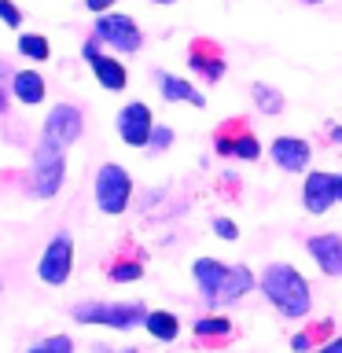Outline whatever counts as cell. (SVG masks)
<instances>
[{
	"label": "cell",
	"mask_w": 342,
	"mask_h": 353,
	"mask_svg": "<svg viewBox=\"0 0 342 353\" xmlns=\"http://www.w3.org/2000/svg\"><path fill=\"white\" fill-rule=\"evenodd\" d=\"M70 272H74V236L70 232H55L37 261V276L48 287H63L70 280Z\"/></svg>",
	"instance_id": "8992f818"
},
{
	"label": "cell",
	"mask_w": 342,
	"mask_h": 353,
	"mask_svg": "<svg viewBox=\"0 0 342 353\" xmlns=\"http://www.w3.org/2000/svg\"><path fill=\"white\" fill-rule=\"evenodd\" d=\"M143 327H148V335L159 339V342H173L181 335V320H177V313H170V309H148Z\"/></svg>",
	"instance_id": "ffe728a7"
},
{
	"label": "cell",
	"mask_w": 342,
	"mask_h": 353,
	"mask_svg": "<svg viewBox=\"0 0 342 353\" xmlns=\"http://www.w3.org/2000/svg\"><path fill=\"white\" fill-rule=\"evenodd\" d=\"M121 353H140V350H137V346H129V350H121Z\"/></svg>",
	"instance_id": "d590c367"
},
{
	"label": "cell",
	"mask_w": 342,
	"mask_h": 353,
	"mask_svg": "<svg viewBox=\"0 0 342 353\" xmlns=\"http://www.w3.org/2000/svg\"><path fill=\"white\" fill-rule=\"evenodd\" d=\"M70 316L77 320V324L132 331V327H143L148 305L143 302H77V305H70Z\"/></svg>",
	"instance_id": "7a4b0ae2"
},
{
	"label": "cell",
	"mask_w": 342,
	"mask_h": 353,
	"mask_svg": "<svg viewBox=\"0 0 342 353\" xmlns=\"http://www.w3.org/2000/svg\"><path fill=\"white\" fill-rule=\"evenodd\" d=\"M328 137L335 140V143H342V125H328Z\"/></svg>",
	"instance_id": "1f68e13d"
},
{
	"label": "cell",
	"mask_w": 342,
	"mask_h": 353,
	"mask_svg": "<svg viewBox=\"0 0 342 353\" xmlns=\"http://www.w3.org/2000/svg\"><path fill=\"white\" fill-rule=\"evenodd\" d=\"M92 37L103 44V48L118 52V55H132L143 48V30L137 26L132 15H121V11H107V15H96Z\"/></svg>",
	"instance_id": "277c9868"
},
{
	"label": "cell",
	"mask_w": 342,
	"mask_h": 353,
	"mask_svg": "<svg viewBox=\"0 0 342 353\" xmlns=\"http://www.w3.org/2000/svg\"><path fill=\"white\" fill-rule=\"evenodd\" d=\"M214 151H217V154H236V159H243V162L261 159V143H258L254 129H250L243 118H232V121H225V125H217V132H214Z\"/></svg>",
	"instance_id": "52a82bcc"
},
{
	"label": "cell",
	"mask_w": 342,
	"mask_h": 353,
	"mask_svg": "<svg viewBox=\"0 0 342 353\" xmlns=\"http://www.w3.org/2000/svg\"><path fill=\"white\" fill-rule=\"evenodd\" d=\"M302 4H324V0H302Z\"/></svg>",
	"instance_id": "e575fe53"
},
{
	"label": "cell",
	"mask_w": 342,
	"mask_h": 353,
	"mask_svg": "<svg viewBox=\"0 0 342 353\" xmlns=\"http://www.w3.org/2000/svg\"><path fill=\"white\" fill-rule=\"evenodd\" d=\"M335 188H339V203H342V173H335Z\"/></svg>",
	"instance_id": "d6a6232c"
},
{
	"label": "cell",
	"mask_w": 342,
	"mask_h": 353,
	"mask_svg": "<svg viewBox=\"0 0 342 353\" xmlns=\"http://www.w3.org/2000/svg\"><path fill=\"white\" fill-rule=\"evenodd\" d=\"M192 276H195V283H199V291H203L206 302L217 305V294H221V283H225V276H228V265L217 261V258H199L192 265Z\"/></svg>",
	"instance_id": "9a60e30c"
},
{
	"label": "cell",
	"mask_w": 342,
	"mask_h": 353,
	"mask_svg": "<svg viewBox=\"0 0 342 353\" xmlns=\"http://www.w3.org/2000/svg\"><path fill=\"white\" fill-rule=\"evenodd\" d=\"M269 154H272V162L280 165V170L305 173L309 159H313V148H309V140H302V137H276L269 143Z\"/></svg>",
	"instance_id": "7c38bea8"
},
{
	"label": "cell",
	"mask_w": 342,
	"mask_h": 353,
	"mask_svg": "<svg viewBox=\"0 0 342 353\" xmlns=\"http://www.w3.org/2000/svg\"><path fill=\"white\" fill-rule=\"evenodd\" d=\"M258 287H261L265 302L272 309H280V316H287V320H302V316H309V309H313L309 280L287 261L265 265V272L258 276Z\"/></svg>",
	"instance_id": "6da1fadb"
},
{
	"label": "cell",
	"mask_w": 342,
	"mask_h": 353,
	"mask_svg": "<svg viewBox=\"0 0 342 353\" xmlns=\"http://www.w3.org/2000/svg\"><path fill=\"white\" fill-rule=\"evenodd\" d=\"M96 52H103V44H99L96 37H88V41L81 44V59L88 63V59H92V55H96Z\"/></svg>",
	"instance_id": "f1b7e54d"
},
{
	"label": "cell",
	"mask_w": 342,
	"mask_h": 353,
	"mask_svg": "<svg viewBox=\"0 0 342 353\" xmlns=\"http://www.w3.org/2000/svg\"><path fill=\"white\" fill-rule=\"evenodd\" d=\"M44 92H48V85H44V77L37 70H15V77H11V99H19V103L26 107H37L44 103Z\"/></svg>",
	"instance_id": "e0dca14e"
},
{
	"label": "cell",
	"mask_w": 342,
	"mask_h": 353,
	"mask_svg": "<svg viewBox=\"0 0 342 353\" xmlns=\"http://www.w3.org/2000/svg\"><path fill=\"white\" fill-rule=\"evenodd\" d=\"M305 250L313 254L324 276H342V236L339 232H320V236L305 239Z\"/></svg>",
	"instance_id": "4fadbf2b"
},
{
	"label": "cell",
	"mask_w": 342,
	"mask_h": 353,
	"mask_svg": "<svg viewBox=\"0 0 342 353\" xmlns=\"http://www.w3.org/2000/svg\"><path fill=\"white\" fill-rule=\"evenodd\" d=\"M0 22H4V26H11V30H19V26H22V11H19V4H11V0H0Z\"/></svg>",
	"instance_id": "4316f807"
},
{
	"label": "cell",
	"mask_w": 342,
	"mask_h": 353,
	"mask_svg": "<svg viewBox=\"0 0 342 353\" xmlns=\"http://www.w3.org/2000/svg\"><path fill=\"white\" fill-rule=\"evenodd\" d=\"M195 339L199 342H206V346H221V342H228L232 335H236V327H232V320L228 316H221V313H206V316H199L195 324Z\"/></svg>",
	"instance_id": "ac0fdd59"
},
{
	"label": "cell",
	"mask_w": 342,
	"mask_h": 353,
	"mask_svg": "<svg viewBox=\"0 0 342 353\" xmlns=\"http://www.w3.org/2000/svg\"><path fill=\"white\" fill-rule=\"evenodd\" d=\"M0 74H4V63H0Z\"/></svg>",
	"instance_id": "8d00e7d4"
},
{
	"label": "cell",
	"mask_w": 342,
	"mask_h": 353,
	"mask_svg": "<svg viewBox=\"0 0 342 353\" xmlns=\"http://www.w3.org/2000/svg\"><path fill=\"white\" fill-rule=\"evenodd\" d=\"M132 203V176L125 165L118 162H103L96 173V206L103 210L107 217H118L125 214Z\"/></svg>",
	"instance_id": "5b68a950"
},
{
	"label": "cell",
	"mask_w": 342,
	"mask_h": 353,
	"mask_svg": "<svg viewBox=\"0 0 342 353\" xmlns=\"http://www.w3.org/2000/svg\"><path fill=\"white\" fill-rule=\"evenodd\" d=\"M26 353H74V339L70 335H48V339L33 342Z\"/></svg>",
	"instance_id": "cb8c5ba5"
},
{
	"label": "cell",
	"mask_w": 342,
	"mask_h": 353,
	"mask_svg": "<svg viewBox=\"0 0 342 353\" xmlns=\"http://www.w3.org/2000/svg\"><path fill=\"white\" fill-rule=\"evenodd\" d=\"M250 96H254V103H258L261 114H280V110H283L280 88H272V85H265V81H254L250 85Z\"/></svg>",
	"instance_id": "603a6c76"
},
{
	"label": "cell",
	"mask_w": 342,
	"mask_h": 353,
	"mask_svg": "<svg viewBox=\"0 0 342 353\" xmlns=\"http://www.w3.org/2000/svg\"><path fill=\"white\" fill-rule=\"evenodd\" d=\"M19 55L30 63H48L52 59V44L44 33H19Z\"/></svg>",
	"instance_id": "44dd1931"
},
{
	"label": "cell",
	"mask_w": 342,
	"mask_h": 353,
	"mask_svg": "<svg viewBox=\"0 0 342 353\" xmlns=\"http://www.w3.org/2000/svg\"><path fill=\"white\" fill-rule=\"evenodd\" d=\"M66 181V154L55 148L52 140H37V148L30 154V192L37 199H55Z\"/></svg>",
	"instance_id": "3957f363"
},
{
	"label": "cell",
	"mask_w": 342,
	"mask_h": 353,
	"mask_svg": "<svg viewBox=\"0 0 342 353\" xmlns=\"http://www.w3.org/2000/svg\"><path fill=\"white\" fill-rule=\"evenodd\" d=\"M81 132H85V114H81V107L77 103H55L48 110V118H44V132L41 137L44 140H52L55 148H70V143L81 140Z\"/></svg>",
	"instance_id": "ba28073f"
},
{
	"label": "cell",
	"mask_w": 342,
	"mask_h": 353,
	"mask_svg": "<svg viewBox=\"0 0 342 353\" xmlns=\"http://www.w3.org/2000/svg\"><path fill=\"white\" fill-rule=\"evenodd\" d=\"M173 148V129L170 125H154L151 129V140H148V151L151 154H162V151H170Z\"/></svg>",
	"instance_id": "d4e9b609"
},
{
	"label": "cell",
	"mask_w": 342,
	"mask_h": 353,
	"mask_svg": "<svg viewBox=\"0 0 342 353\" xmlns=\"http://www.w3.org/2000/svg\"><path fill=\"white\" fill-rule=\"evenodd\" d=\"M118 137L129 143V148H148L151 140V129H154V114L148 103H140V99H132L118 110Z\"/></svg>",
	"instance_id": "9c48e42d"
},
{
	"label": "cell",
	"mask_w": 342,
	"mask_h": 353,
	"mask_svg": "<svg viewBox=\"0 0 342 353\" xmlns=\"http://www.w3.org/2000/svg\"><path fill=\"white\" fill-rule=\"evenodd\" d=\"M114 4H118V0H85V8L92 11V15H107Z\"/></svg>",
	"instance_id": "83f0119b"
},
{
	"label": "cell",
	"mask_w": 342,
	"mask_h": 353,
	"mask_svg": "<svg viewBox=\"0 0 342 353\" xmlns=\"http://www.w3.org/2000/svg\"><path fill=\"white\" fill-rule=\"evenodd\" d=\"M143 276V258L137 254V258H114L107 265V280L110 283H137Z\"/></svg>",
	"instance_id": "7402d4cb"
},
{
	"label": "cell",
	"mask_w": 342,
	"mask_h": 353,
	"mask_svg": "<svg viewBox=\"0 0 342 353\" xmlns=\"http://www.w3.org/2000/svg\"><path fill=\"white\" fill-rule=\"evenodd\" d=\"M88 66H92V74H96V81L107 88V92H125V85H129V70H125V63L114 59L110 52H96L92 59H88Z\"/></svg>",
	"instance_id": "5bb4252c"
},
{
	"label": "cell",
	"mask_w": 342,
	"mask_h": 353,
	"mask_svg": "<svg viewBox=\"0 0 342 353\" xmlns=\"http://www.w3.org/2000/svg\"><path fill=\"white\" fill-rule=\"evenodd\" d=\"M188 66H192V74H199L206 85H214L225 77L228 63H225V52H221V44H214L210 37H199L192 41V48H188Z\"/></svg>",
	"instance_id": "30bf717a"
},
{
	"label": "cell",
	"mask_w": 342,
	"mask_h": 353,
	"mask_svg": "<svg viewBox=\"0 0 342 353\" xmlns=\"http://www.w3.org/2000/svg\"><path fill=\"white\" fill-rule=\"evenodd\" d=\"M8 110H11V88L0 85V118H8Z\"/></svg>",
	"instance_id": "4dcf8cb0"
},
{
	"label": "cell",
	"mask_w": 342,
	"mask_h": 353,
	"mask_svg": "<svg viewBox=\"0 0 342 353\" xmlns=\"http://www.w3.org/2000/svg\"><path fill=\"white\" fill-rule=\"evenodd\" d=\"M154 4H177V0H154Z\"/></svg>",
	"instance_id": "836d02e7"
},
{
	"label": "cell",
	"mask_w": 342,
	"mask_h": 353,
	"mask_svg": "<svg viewBox=\"0 0 342 353\" xmlns=\"http://www.w3.org/2000/svg\"><path fill=\"white\" fill-rule=\"evenodd\" d=\"M302 203L309 214H328L331 206L339 203V188H335V173L313 170L302 184Z\"/></svg>",
	"instance_id": "8fae6325"
},
{
	"label": "cell",
	"mask_w": 342,
	"mask_h": 353,
	"mask_svg": "<svg viewBox=\"0 0 342 353\" xmlns=\"http://www.w3.org/2000/svg\"><path fill=\"white\" fill-rule=\"evenodd\" d=\"M210 228H214V236H217V239H225V243L239 239V228H236V221H228V217H214V221H210Z\"/></svg>",
	"instance_id": "484cf974"
},
{
	"label": "cell",
	"mask_w": 342,
	"mask_h": 353,
	"mask_svg": "<svg viewBox=\"0 0 342 353\" xmlns=\"http://www.w3.org/2000/svg\"><path fill=\"white\" fill-rule=\"evenodd\" d=\"M313 353H342V335H331V339L324 342V346L313 350Z\"/></svg>",
	"instance_id": "f546056e"
},
{
	"label": "cell",
	"mask_w": 342,
	"mask_h": 353,
	"mask_svg": "<svg viewBox=\"0 0 342 353\" xmlns=\"http://www.w3.org/2000/svg\"><path fill=\"white\" fill-rule=\"evenodd\" d=\"M254 283H258V276H254L247 265H228V276H225V283H221V294H217V305L221 302H239L243 294H250L254 291Z\"/></svg>",
	"instance_id": "d6986e66"
},
{
	"label": "cell",
	"mask_w": 342,
	"mask_h": 353,
	"mask_svg": "<svg viewBox=\"0 0 342 353\" xmlns=\"http://www.w3.org/2000/svg\"><path fill=\"white\" fill-rule=\"evenodd\" d=\"M154 81H159V92H162L165 103H192V107H206V96L199 92V88H192V81H184V77L159 70V74H154Z\"/></svg>",
	"instance_id": "2e32d148"
}]
</instances>
